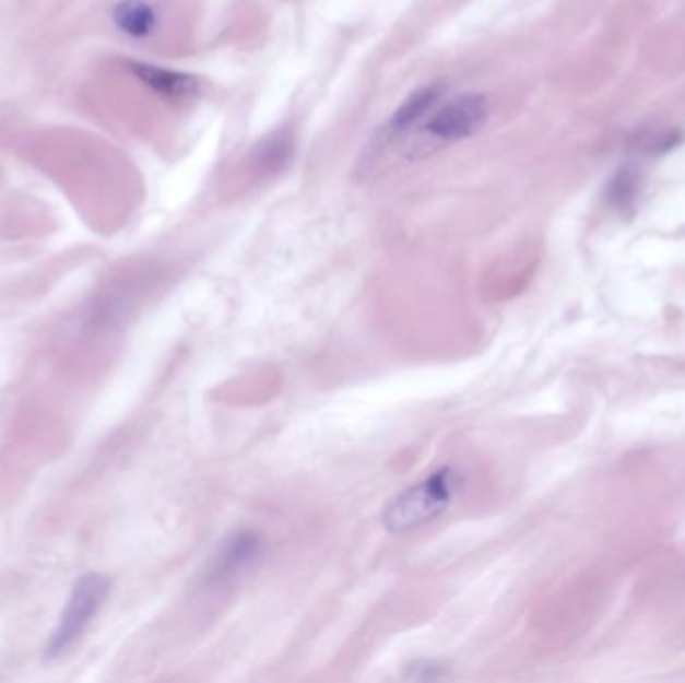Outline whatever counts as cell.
Returning a JSON list of instances; mask_svg holds the SVG:
<instances>
[{"label":"cell","mask_w":685,"mask_h":683,"mask_svg":"<svg viewBox=\"0 0 685 683\" xmlns=\"http://www.w3.org/2000/svg\"><path fill=\"white\" fill-rule=\"evenodd\" d=\"M110 591V581L98 574H88L76 581L69 603L60 615L59 625L47 646V658H59L83 636L86 625L95 617Z\"/></svg>","instance_id":"3957f363"},{"label":"cell","mask_w":685,"mask_h":683,"mask_svg":"<svg viewBox=\"0 0 685 683\" xmlns=\"http://www.w3.org/2000/svg\"><path fill=\"white\" fill-rule=\"evenodd\" d=\"M113 21L122 35L141 40L155 33L158 16L146 0H120L113 11Z\"/></svg>","instance_id":"8992f818"},{"label":"cell","mask_w":685,"mask_h":683,"mask_svg":"<svg viewBox=\"0 0 685 683\" xmlns=\"http://www.w3.org/2000/svg\"><path fill=\"white\" fill-rule=\"evenodd\" d=\"M459 485L461 478L453 469H441L433 473L429 480L421 481L420 485L401 493L387 505L383 514L385 528L393 533H403L429 523L449 507Z\"/></svg>","instance_id":"6da1fadb"},{"label":"cell","mask_w":685,"mask_h":683,"mask_svg":"<svg viewBox=\"0 0 685 683\" xmlns=\"http://www.w3.org/2000/svg\"><path fill=\"white\" fill-rule=\"evenodd\" d=\"M257 552V541L252 540L251 535H243V538H235L231 541L227 552L221 557V565L219 569L221 572H233L243 564H247L251 560L252 555Z\"/></svg>","instance_id":"52a82bcc"},{"label":"cell","mask_w":685,"mask_h":683,"mask_svg":"<svg viewBox=\"0 0 685 683\" xmlns=\"http://www.w3.org/2000/svg\"><path fill=\"white\" fill-rule=\"evenodd\" d=\"M441 95H444V86L437 83L423 86L413 95H409V98L401 103V107L397 108L395 113L387 119V122L377 132V137H375L377 149H383L387 144L395 143L397 139L405 137L411 129H415L420 125V120L427 117V113L432 110L433 105Z\"/></svg>","instance_id":"277c9868"},{"label":"cell","mask_w":685,"mask_h":683,"mask_svg":"<svg viewBox=\"0 0 685 683\" xmlns=\"http://www.w3.org/2000/svg\"><path fill=\"white\" fill-rule=\"evenodd\" d=\"M489 101L481 93H463L451 98L444 107L437 108L429 119L423 122L421 134L427 146H449L463 143L487 125Z\"/></svg>","instance_id":"7a4b0ae2"},{"label":"cell","mask_w":685,"mask_h":683,"mask_svg":"<svg viewBox=\"0 0 685 683\" xmlns=\"http://www.w3.org/2000/svg\"><path fill=\"white\" fill-rule=\"evenodd\" d=\"M636 175H631L629 170H622V175H619V177H615V180H613L612 192H610L613 203L619 204L622 209H625L627 204L631 203V201L636 199Z\"/></svg>","instance_id":"ba28073f"},{"label":"cell","mask_w":685,"mask_h":683,"mask_svg":"<svg viewBox=\"0 0 685 683\" xmlns=\"http://www.w3.org/2000/svg\"><path fill=\"white\" fill-rule=\"evenodd\" d=\"M127 67L146 89L173 103L189 101L199 91V81L189 72L173 71L141 60H131Z\"/></svg>","instance_id":"5b68a950"}]
</instances>
